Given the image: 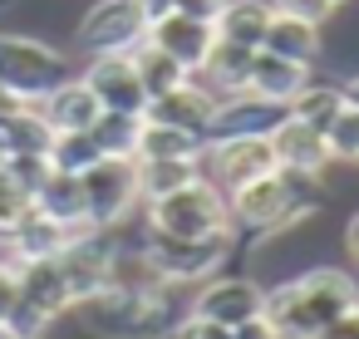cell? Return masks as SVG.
<instances>
[{"label":"cell","mask_w":359,"mask_h":339,"mask_svg":"<svg viewBox=\"0 0 359 339\" xmlns=\"http://www.w3.org/2000/svg\"><path fill=\"white\" fill-rule=\"evenodd\" d=\"M359 305V280L339 265H315L276 290H266V319L276 324L280 339H310L330 319Z\"/></svg>","instance_id":"obj_3"},{"label":"cell","mask_w":359,"mask_h":339,"mask_svg":"<svg viewBox=\"0 0 359 339\" xmlns=\"http://www.w3.org/2000/svg\"><path fill=\"white\" fill-rule=\"evenodd\" d=\"M74 74L79 69L60 45L20 30H0V89L15 94L20 104H40L50 89H60Z\"/></svg>","instance_id":"obj_4"},{"label":"cell","mask_w":359,"mask_h":339,"mask_svg":"<svg viewBox=\"0 0 359 339\" xmlns=\"http://www.w3.org/2000/svg\"><path fill=\"white\" fill-rule=\"evenodd\" d=\"M212 109H217V94H207L197 79L177 84L172 94H158L148 99L143 118L148 123H168V128H182V133H197L207 143V123H212Z\"/></svg>","instance_id":"obj_15"},{"label":"cell","mask_w":359,"mask_h":339,"mask_svg":"<svg viewBox=\"0 0 359 339\" xmlns=\"http://www.w3.org/2000/svg\"><path fill=\"white\" fill-rule=\"evenodd\" d=\"M30 207H35V202H30V192H20V187L6 177V167H0V236H6V231H11Z\"/></svg>","instance_id":"obj_36"},{"label":"cell","mask_w":359,"mask_h":339,"mask_svg":"<svg viewBox=\"0 0 359 339\" xmlns=\"http://www.w3.org/2000/svg\"><path fill=\"white\" fill-rule=\"evenodd\" d=\"M261 50H266V55H280V60H295V64H315L320 50H325V35H320V25H310V20L271 15V30H266Z\"/></svg>","instance_id":"obj_24"},{"label":"cell","mask_w":359,"mask_h":339,"mask_svg":"<svg viewBox=\"0 0 359 339\" xmlns=\"http://www.w3.org/2000/svg\"><path fill=\"white\" fill-rule=\"evenodd\" d=\"M290 118L285 104L276 99H261V94H226L217 99L212 109V123H207V143H222V138H271L280 123Z\"/></svg>","instance_id":"obj_11"},{"label":"cell","mask_w":359,"mask_h":339,"mask_svg":"<svg viewBox=\"0 0 359 339\" xmlns=\"http://www.w3.org/2000/svg\"><path fill=\"white\" fill-rule=\"evenodd\" d=\"M74 236H84V231H69V226H60V221H50L45 212H25L6 236H0V246H11L6 256L11 261H45V256H60Z\"/></svg>","instance_id":"obj_17"},{"label":"cell","mask_w":359,"mask_h":339,"mask_svg":"<svg viewBox=\"0 0 359 339\" xmlns=\"http://www.w3.org/2000/svg\"><path fill=\"white\" fill-rule=\"evenodd\" d=\"M325 202V187L315 172H290V167H276L236 192H226V212H231V226L236 231H251V236H276V231H290L300 221H310Z\"/></svg>","instance_id":"obj_2"},{"label":"cell","mask_w":359,"mask_h":339,"mask_svg":"<svg viewBox=\"0 0 359 339\" xmlns=\"http://www.w3.org/2000/svg\"><path fill=\"white\" fill-rule=\"evenodd\" d=\"M143 241H148V256H153L163 285H182V290H192V285L222 275V265L231 261V246H236V226L212 231V236H197V241H172V236H153V231H143Z\"/></svg>","instance_id":"obj_6"},{"label":"cell","mask_w":359,"mask_h":339,"mask_svg":"<svg viewBox=\"0 0 359 339\" xmlns=\"http://www.w3.org/2000/svg\"><path fill=\"white\" fill-rule=\"evenodd\" d=\"M251 55H256V50H241V45L217 40V45H212V55H207V64H202L192 79H197L207 94H217V99L241 94V89H246V74H251Z\"/></svg>","instance_id":"obj_25"},{"label":"cell","mask_w":359,"mask_h":339,"mask_svg":"<svg viewBox=\"0 0 359 339\" xmlns=\"http://www.w3.org/2000/svg\"><path fill=\"white\" fill-rule=\"evenodd\" d=\"M148 45H158V50H163V55H172L187 74H197V69L207 64L212 45H217V30H212L207 20H192V15L168 11L163 20H153V25H148Z\"/></svg>","instance_id":"obj_13"},{"label":"cell","mask_w":359,"mask_h":339,"mask_svg":"<svg viewBox=\"0 0 359 339\" xmlns=\"http://www.w3.org/2000/svg\"><path fill=\"white\" fill-rule=\"evenodd\" d=\"M94 339H172V329L192 314V290L163 285L158 295H128V290H94L69 310Z\"/></svg>","instance_id":"obj_1"},{"label":"cell","mask_w":359,"mask_h":339,"mask_svg":"<svg viewBox=\"0 0 359 339\" xmlns=\"http://www.w3.org/2000/svg\"><path fill=\"white\" fill-rule=\"evenodd\" d=\"M138 162V158H133ZM202 177V162H192V158H163V162H138V192H143V202H158V197H168V192H177V187H187V182H197Z\"/></svg>","instance_id":"obj_30"},{"label":"cell","mask_w":359,"mask_h":339,"mask_svg":"<svg viewBox=\"0 0 359 339\" xmlns=\"http://www.w3.org/2000/svg\"><path fill=\"white\" fill-rule=\"evenodd\" d=\"M128 60H133V69H138V79H143V94H148V99L172 94L177 84H187V79H192V74H187L172 55H163V50H158V45H148V40H143Z\"/></svg>","instance_id":"obj_29"},{"label":"cell","mask_w":359,"mask_h":339,"mask_svg":"<svg viewBox=\"0 0 359 339\" xmlns=\"http://www.w3.org/2000/svg\"><path fill=\"white\" fill-rule=\"evenodd\" d=\"M55 128L45 123L40 104H20L6 123H0V158H20V153H50Z\"/></svg>","instance_id":"obj_26"},{"label":"cell","mask_w":359,"mask_h":339,"mask_svg":"<svg viewBox=\"0 0 359 339\" xmlns=\"http://www.w3.org/2000/svg\"><path fill=\"white\" fill-rule=\"evenodd\" d=\"M334 6H344V0H334Z\"/></svg>","instance_id":"obj_47"},{"label":"cell","mask_w":359,"mask_h":339,"mask_svg":"<svg viewBox=\"0 0 359 339\" xmlns=\"http://www.w3.org/2000/svg\"><path fill=\"white\" fill-rule=\"evenodd\" d=\"M325 148H330V162H359V113L349 104L325 128Z\"/></svg>","instance_id":"obj_33"},{"label":"cell","mask_w":359,"mask_h":339,"mask_svg":"<svg viewBox=\"0 0 359 339\" xmlns=\"http://www.w3.org/2000/svg\"><path fill=\"white\" fill-rule=\"evenodd\" d=\"M40 113H45V123H50L55 133H89L104 109H99V99L89 94V84L74 74V79H65L60 89H50V94L40 99Z\"/></svg>","instance_id":"obj_18"},{"label":"cell","mask_w":359,"mask_h":339,"mask_svg":"<svg viewBox=\"0 0 359 339\" xmlns=\"http://www.w3.org/2000/svg\"><path fill=\"white\" fill-rule=\"evenodd\" d=\"M285 109H290V118H300L305 128L325 133V128L334 123V113L344 109V89H339V84H325V79H310Z\"/></svg>","instance_id":"obj_28"},{"label":"cell","mask_w":359,"mask_h":339,"mask_svg":"<svg viewBox=\"0 0 359 339\" xmlns=\"http://www.w3.org/2000/svg\"><path fill=\"white\" fill-rule=\"evenodd\" d=\"M266 172H276L271 138H222V143H207L202 153V177H212L222 192H236Z\"/></svg>","instance_id":"obj_10"},{"label":"cell","mask_w":359,"mask_h":339,"mask_svg":"<svg viewBox=\"0 0 359 339\" xmlns=\"http://www.w3.org/2000/svg\"><path fill=\"white\" fill-rule=\"evenodd\" d=\"M109 290H128V295H158L163 275L148 256V241H109Z\"/></svg>","instance_id":"obj_21"},{"label":"cell","mask_w":359,"mask_h":339,"mask_svg":"<svg viewBox=\"0 0 359 339\" xmlns=\"http://www.w3.org/2000/svg\"><path fill=\"white\" fill-rule=\"evenodd\" d=\"M344 251H349V261L359 265V212L349 216V226H344Z\"/></svg>","instance_id":"obj_42"},{"label":"cell","mask_w":359,"mask_h":339,"mask_svg":"<svg viewBox=\"0 0 359 339\" xmlns=\"http://www.w3.org/2000/svg\"><path fill=\"white\" fill-rule=\"evenodd\" d=\"M305 84H310V64H295V60H280V55H266V50H256V55H251L246 94H261V99L290 104Z\"/></svg>","instance_id":"obj_20"},{"label":"cell","mask_w":359,"mask_h":339,"mask_svg":"<svg viewBox=\"0 0 359 339\" xmlns=\"http://www.w3.org/2000/svg\"><path fill=\"white\" fill-rule=\"evenodd\" d=\"M11 6H20V0H0V15H6V11H11Z\"/></svg>","instance_id":"obj_46"},{"label":"cell","mask_w":359,"mask_h":339,"mask_svg":"<svg viewBox=\"0 0 359 339\" xmlns=\"http://www.w3.org/2000/svg\"><path fill=\"white\" fill-rule=\"evenodd\" d=\"M231 339H280V334H276V324L261 314V319H246V324H236V329H231Z\"/></svg>","instance_id":"obj_41"},{"label":"cell","mask_w":359,"mask_h":339,"mask_svg":"<svg viewBox=\"0 0 359 339\" xmlns=\"http://www.w3.org/2000/svg\"><path fill=\"white\" fill-rule=\"evenodd\" d=\"M148 40V15L138 11V0H94L74 25V45L84 60L94 55H133Z\"/></svg>","instance_id":"obj_8"},{"label":"cell","mask_w":359,"mask_h":339,"mask_svg":"<svg viewBox=\"0 0 359 339\" xmlns=\"http://www.w3.org/2000/svg\"><path fill=\"white\" fill-rule=\"evenodd\" d=\"M79 79L89 84V94L99 99L104 113H138L143 118L148 94H143V79H138L128 55H94V60H84Z\"/></svg>","instance_id":"obj_12"},{"label":"cell","mask_w":359,"mask_h":339,"mask_svg":"<svg viewBox=\"0 0 359 339\" xmlns=\"http://www.w3.org/2000/svg\"><path fill=\"white\" fill-rule=\"evenodd\" d=\"M20 305V275H15V261L0 256V329H6V319L15 314Z\"/></svg>","instance_id":"obj_37"},{"label":"cell","mask_w":359,"mask_h":339,"mask_svg":"<svg viewBox=\"0 0 359 339\" xmlns=\"http://www.w3.org/2000/svg\"><path fill=\"white\" fill-rule=\"evenodd\" d=\"M271 0H226L222 6V15L212 20V30H217V40H226V45H241V50H261V40H266V30H271Z\"/></svg>","instance_id":"obj_23"},{"label":"cell","mask_w":359,"mask_h":339,"mask_svg":"<svg viewBox=\"0 0 359 339\" xmlns=\"http://www.w3.org/2000/svg\"><path fill=\"white\" fill-rule=\"evenodd\" d=\"M192 314L212 319L222 329H236V324L266 314V285L256 275H212V280L192 285Z\"/></svg>","instance_id":"obj_9"},{"label":"cell","mask_w":359,"mask_h":339,"mask_svg":"<svg viewBox=\"0 0 359 339\" xmlns=\"http://www.w3.org/2000/svg\"><path fill=\"white\" fill-rule=\"evenodd\" d=\"M339 89H344V104H349V109H354V113H359V74H354V79H349V84H339Z\"/></svg>","instance_id":"obj_45"},{"label":"cell","mask_w":359,"mask_h":339,"mask_svg":"<svg viewBox=\"0 0 359 339\" xmlns=\"http://www.w3.org/2000/svg\"><path fill=\"white\" fill-rule=\"evenodd\" d=\"M15 275H20V300L30 310H40L50 324L74 310V295H69L65 270H60L55 256H45V261H15Z\"/></svg>","instance_id":"obj_16"},{"label":"cell","mask_w":359,"mask_h":339,"mask_svg":"<svg viewBox=\"0 0 359 339\" xmlns=\"http://www.w3.org/2000/svg\"><path fill=\"white\" fill-rule=\"evenodd\" d=\"M354 167H359V162H354Z\"/></svg>","instance_id":"obj_48"},{"label":"cell","mask_w":359,"mask_h":339,"mask_svg":"<svg viewBox=\"0 0 359 339\" xmlns=\"http://www.w3.org/2000/svg\"><path fill=\"white\" fill-rule=\"evenodd\" d=\"M271 11H276V15L310 20V25H320V30H325V25L334 20V11H339V6H334V0H271Z\"/></svg>","instance_id":"obj_35"},{"label":"cell","mask_w":359,"mask_h":339,"mask_svg":"<svg viewBox=\"0 0 359 339\" xmlns=\"http://www.w3.org/2000/svg\"><path fill=\"white\" fill-rule=\"evenodd\" d=\"M55 261H60L65 285H69V295H74V305H79L84 295H94V290L109 285V231H84V236H74Z\"/></svg>","instance_id":"obj_14"},{"label":"cell","mask_w":359,"mask_h":339,"mask_svg":"<svg viewBox=\"0 0 359 339\" xmlns=\"http://www.w3.org/2000/svg\"><path fill=\"white\" fill-rule=\"evenodd\" d=\"M99 153L104 158H133L138 153V133H143V118L138 113H99V123L89 128Z\"/></svg>","instance_id":"obj_31"},{"label":"cell","mask_w":359,"mask_h":339,"mask_svg":"<svg viewBox=\"0 0 359 339\" xmlns=\"http://www.w3.org/2000/svg\"><path fill=\"white\" fill-rule=\"evenodd\" d=\"M79 182H84V212L94 231H118L143 207L133 158H99L89 172H79Z\"/></svg>","instance_id":"obj_7"},{"label":"cell","mask_w":359,"mask_h":339,"mask_svg":"<svg viewBox=\"0 0 359 339\" xmlns=\"http://www.w3.org/2000/svg\"><path fill=\"white\" fill-rule=\"evenodd\" d=\"M310 339H359V305H354V310H344L339 319H330L325 329H315Z\"/></svg>","instance_id":"obj_39"},{"label":"cell","mask_w":359,"mask_h":339,"mask_svg":"<svg viewBox=\"0 0 359 339\" xmlns=\"http://www.w3.org/2000/svg\"><path fill=\"white\" fill-rule=\"evenodd\" d=\"M222 6H226V0H172L177 15H192V20H207V25L222 15Z\"/></svg>","instance_id":"obj_40"},{"label":"cell","mask_w":359,"mask_h":339,"mask_svg":"<svg viewBox=\"0 0 359 339\" xmlns=\"http://www.w3.org/2000/svg\"><path fill=\"white\" fill-rule=\"evenodd\" d=\"M50 167L55 172H89L104 153H99V143H94V133H55V143H50Z\"/></svg>","instance_id":"obj_32"},{"label":"cell","mask_w":359,"mask_h":339,"mask_svg":"<svg viewBox=\"0 0 359 339\" xmlns=\"http://www.w3.org/2000/svg\"><path fill=\"white\" fill-rule=\"evenodd\" d=\"M15 109H20V99H15V94H6V89H0V123H6V118H11Z\"/></svg>","instance_id":"obj_44"},{"label":"cell","mask_w":359,"mask_h":339,"mask_svg":"<svg viewBox=\"0 0 359 339\" xmlns=\"http://www.w3.org/2000/svg\"><path fill=\"white\" fill-rule=\"evenodd\" d=\"M0 167H6V177H11L20 192H30V202H35V192H40V187H45V177H50V158H45V153L0 158Z\"/></svg>","instance_id":"obj_34"},{"label":"cell","mask_w":359,"mask_h":339,"mask_svg":"<svg viewBox=\"0 0 359 339\" xmlns=\"http://www.w3.org/2000/svg\"><path fill=\"white\" fill-rule=\"evenodd\" d=\"M138 11H143V15H148V25H153V20H163V15L172 11V0H138Z\"/></svg>","instance_id":"obj_43"},{"label":"cell","mask_w":359,"mask_h":339,"mask_svg":"<svg viewBox=\"0 0 359 339\" xmlns=\"http://www.w3.org/2000/svg\"><path fill=\"white\" fill-rule=\"evenodd\" d=\"M35 212H45L50 221L69 226V231H94L89 226V212H84V182L74 172H55L45 177V187L35 192Z\"/></svg>","instance_id":"obj_22"},{"label":"cell","mask_w":359,"mask_h":339,"mask_svg":"<svg viewBox=\"0 0 359 339\" xmlns=\"http://www.w3.org/2000/svg\"><path fill=\"white\" fill-rule=\"evenodd\" d=\"M172 339H231V329H222V324H212V319L187 314V319L172 329Z\"/></svg>","instance_id":"obj_38"},{"label":"cell","mask_w":359,"mask_h":339,"mask_svg":"<svg viewBox=\"0 0 359 339\" xmlns=\"http://www.w3.org/2000/svg\"><path fill=\"white\" fill-rule=\"evenodd\" d=\"M271 153H276V167H290V172H315V177H325V167H330L325 133L305 128L300 118H285V123L271 133Z\"/></svg>","instance_id":"obj_19"},{"label":"cell","mask_w":359,"mask_h":339,"mask_svg":"<svg viewBox=\"0 0 359 339\" xmlns=\"http://www.w3.org/2000/svg\"><path fill=\"white\" fill-rule=\"evenodd\" d=\"M231 212H226V192L212 177H197L158 202H143V231L153 236H172V241H197L212 231H226Z\"/></svg>","instance_id":"obj_5"},{"label":"cell","mask_w":359,"mask_h":339,"mask_svg":"<svg viewBox=\"0 0 359 339\" xmlns=\"http://www.w3.org/2000/svg\"><path fill=\"white\" fill-rule=\"evenodd\" d=\"M207 143L197 133H182V128H168V123H148L143 118V133H138V162H163V158H192L202 162Z\"/></svg>","instance_id":"obj_27"}]
</instances>
